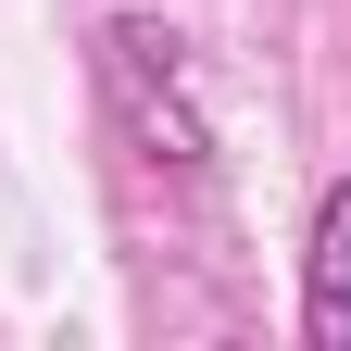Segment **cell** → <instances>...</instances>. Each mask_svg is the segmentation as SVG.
<instances>
[{
	"label": "cell",
	"instance_id": "cell-1",
	"mask_svg": "<svg viewBox=\"0 0 351 351\" xmlns=\"http://www.w3.org/2000/svg\"><path fill=\"white\" fill-rule=\"evenodd\" d=\"M101 88L113 113L138 125V151L201 176L213 163V113H201V75H189V38H176L163 13H101Z\"/></svg>",
	"mask_w": 351,
	"mask_h": 351
},
{
	"label": "cell",
	"instance_id": "cell-2",
	"mask_svg": "<svg viewBox=\"0 0 351 351\" xmlns=\"http://www.w3.org/2000/svg\"><path fill=\"white\" fill-rule=\"evenodd\" d=\"M301 339L351 351V176L314 189V239H301Z\"/></svg>",
	"mask_w": 351,
	"mask_h": 351
}]
</instances>
